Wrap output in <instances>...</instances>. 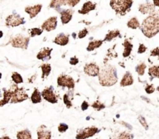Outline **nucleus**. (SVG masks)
<instances>
[{
    "label": "nucleus",
    "instance_id": "obj_1",
    "mask_svg": "<svg viewBox=\"0 0 159 139\" xmlns=\"http://www.w3.org/2000/svg\"><path fill=\"white\" fill-rule=\"evenodd\" d=\"M141 31L145 36L148 38L155 36L159 32V15L152 14L143 21L141 25Z\"/></svg>",
    "mask_w": 159,
    "mask_h": 139
},
{
    "label": "nucleus",
    "instance_id": "obj_2",
    "mask_svg": "<svg viewBox=\"0 0 159 139\" xmlns=\"http://www.w3.org/2000/svg\"><path fill=\"white\" fill-rule=\"evenodd\" d=\"M99 75V83L102 86H113L117 82V75H116V69L110 65L102 68Z\"/></svg>",
    "mask_w": 159,
    "mask_h": 139
},
{
    "label": "nucleus",
    "instance_id": "obj_3",
    "mask_svg": "<svg viewBox=\"0 0 159 139\" xmlns=\"http://www.w3.org/2000/svg\"><path fill=\"white\" fill-rule=\"evenodd\" d=\"M133 0H110V6L116 14L121 15H126L130 10Z\"/></svg>",
    "mask_w": 159,
    "mask_h": 139
},
{
    "label": "nucleus",
    "instance_id": "obj_4",
    "mask_svg": "<svg viewBox=\"0 0 159 139\" xmlns=\"http://www.w3.org/2000/svg\"><path fill=\"white\" fill-rule=\"evenodd\" d=\"M12 91H13V92H12V97L10 100V102L12 103L22 102L28 98V94H26V91L23 90V88L16 87L15 89L12 90Z\"/></svg>",
    "mask_w": 159,
    "mask_h": 139
},
{
    "label": "nucleus",
    "instance_id": "obj_5",
    "mask_svg": "<svg viewBox=\"0 0 159 139\" xmlns=\"http://www.w3.org/2000/svg\"><path fill=\"white\" fill-rule=\"evenodd\" d=\"M30 39L28 37H25L24 36L17 35L11 40V44L12 46L16 48H22V49H26L28 46Z\"/></svg>",
    "mask_w": 159,
    "mask_h": 139
},
{
    "label": "nucleus",
    "instance_id": "obj_6",
    "mask_svg": "<svg viewBox=\"0 0 159 139\" xmlns=\"http://www.w3.org/2000/svg\"><path fill=\"white\" fill-rule=\"evenodd\" d=\"M25 21L23 18L20 17L18 14H12L6 18V24L9 27H16L20 25L24 24Z\"/></svg>",
    "mask_w": 159,
    "mask_h": 139
},
{
    "label": "nucleus",
    "instance_id": "obj_7",
    "mask_svg": "<svg viewBox=\"0 0 159 139\" xmlns=\"http://www.w3.org/2000/svg\"><path fill=\"white\" fill-rule=\"evenodd\" d=\"M99 131V128H97L96 127H89V128H85V129L82 130L80 132L78 133L77 135H76V139L88 138V137L95 135Z\"/></svg>",
    "mask_w": 159,
    "mask_h": 139
},
{
    "label": "nucleus",
    "instance_id": "obj_8",
    "mask_svg": "<svg viewBox=\"0 0 159 139\" xmlns=\"http://www.w3.org/2000/svg\"><path fill=\"white\" fill-rule=\"evenodd\" d=\"M57 84L62 87H68V89H72L75 87V81L71 77L66 75H61L57 78Z\"/></svg>",
    "mask_w": 159,
    "mask_h": 139
},
{
    "label": "nucleus",
    "instance_id": "obj_9",
    "mask_svg": "<svg viewBox=\"0 0 159 139\" xmlns=\"http://www.w3.org/2000/svg\"><path fill=\"white\" fill-rule=\"evenodd\" d=\"M42 97H43L44 100H46L47 101L50 102V103H55L57 102V99L56 97L55 94H54L53 92V89L52 87H48L46 88V89L43 90L42 91Z\"/></svg>",
    "mask_w": 159,
    "mask_h": 139
},
{
    "label": "nucleus",
    "instance_id": "obj_10",
    "mask_svg": "<svg viewBox=\"0 0 159 139\" xmlns=\"http://www.w3.org/2000/svg\"><path fill=\"white\" fill-rule=\"evenodd\" d=\"M84 72L90 77H96L99 74V67L96 63H89L84 67Z\"/></svg>",
    "mask_w": 159,
    "mask_h": 139
},
{
    "label": "nucleus",
    "instance_id": "obj_11",
    "mask_svg": "<svg viewBox=\"0 0 159 139\" xmlns=\"http://www.w3.org/2000/svg\"><path fill=\"white\" fill-rule=\"evenodd\" d=\"M57 17H51V18L47 19L46 21L42 24V29L48 31V32L54 30V29H55L56 27H57Z\"/></svg>",
    "mask_w": 159,
    "mask_h": 139
},
{
    "label": "nucleus",
    "instance_id": "obj_12",
    "mask_svg": "<svg viewBox=\"0 0 159 139\" xmlns=\"http://www.w3.org/2000/svg\"><path fill=\"white\" fill-rule=\"evenodd\" d=\"M155 5L152 4L150 2L144 3V4H141V6H139V11L143 14H152L155 13L156 11H155Z\"/></svg>",
    "mask_w": 159,
    "mask_h": 139
},
{
    "label": "nucleus",
    "instance_id": "obj_13",
    "mask_svg": "<svg viewBox=\"0 0 159 139\" xmlns=\"http://www.w3.org/2000/svg\"><path fill=\"white\" fill-rule=\"evenodd\" d=\"M37 139H51V132L46 130V127L41 125L37 130Z\"/></svg>",
    "mask_w": 159,
    "mask_h": 139
},
{
    "label": "nucleus",
    "instance_id": "obj_14",
    "mask_svg": "<svg viewBox=\"0 0 159 139\" xmlns=\"http://www.w3.org/2000/svg\"><path fill=\"white\" fill-rule=\"evenodd\" d=\"M42 6L41 5H36L34 6H28L25 8V12L30 15V17L31 19L34 18L39 12L41 10Z\"/></svg>",
    "mask_w": 159,
    "mask_h": 139
},
{
    "label": "nucleus",
    "instance_id": "obj_15",
    "mask_svg": "<svg viewBox=\"0 0 159 139\" xmlns=\"http://www.w3.org/2000/svg\"><path fill=\"white\" fill-rule=\"evenodd\" d=\"M69 42V36L68 35H65L64 33H60L57 36L55 37L54 40V43L60 46H65Z\"/></svg>",
    "mask_w": 159,
    "mask_h": 139
},
{
    "label": "nucleus",
    "instance_id": "obj_16",
    "mask_svg": "<svg viewBox=\"0 0 159 139\" xmlns=\"http://www.w3.org/2000/svg\"><path fill=\"white\" fill-rule=\"evenodd\" d=\"M73 11L71 9H67V10H64L61 12V23L63 24H66V23H69L71 21V18H72Z\"/></svg>",
    "mask_w": 159,
    "mask_h": 139
},
{
    "label": "nucleus",
    "instance_id": "obj_17",
    "mask_svg": "<svg viewBox=\"0 0 159 139\" xmlns=\"http://www.w3.org/2000/svg\"><path fill=\"white\" fill-rule=\"evenodd\" d=\"M134 83V79L132 77L131 74L130 72H127L124 74V77H123L122 80L120 82V86H130L133 84Z\"/></svg>",
    "mask_w": 159,
    "mask_h": 139
},
{
    "label": "nucleus",
    "instance_id": "obj_18",
    "mask_svg": "<svg viewBox=\"0 0 159 139\" xmlns=\"http://www.w3.org/2000/svg\"><path fill=\"white\" fill-rule=\"evenodd\" d=\"M95 9H96V4H93L92 2L89 1L83 5L82 9H80L79 12L82 15H85V14H88L90 11L94 10Z\"/></svg>",
    "mask_w": 159,
    "mask_h": 139
},
{
    "label": "nucleus",
    "instance_id": "obj_19",
    "mask_svg": "<svg viewBox=\"0 0 159 139\" xmlns=\"http://www.w3.org/2000/svg\"><path fill=\"white\" fill-rule=\"evenodd\" d=\"M51 51H52V49H50V48H43L37 55V59H39V60H45L46 58H49V57L51 58Z\"/></svg>",
    "mask_w": 159,
    "mask_h": 139
},
{
    "label": "nucleus",
    "instance_id": "obj_20",
    "mask_svg": "<svg viewBox=\"0 0 159 139\" xmlns=\"http://www.w3.org/2000/svg\"><path fill=\"white\" fill-rule=\"evenodd\" d=\"M3 97L1 100V107H2L3 105L6 104L8 102H9V100H11L12 97V91H6V90L3 89Z\"/></svg>",
    "mask_w": 159,
    "mask_h": 139
},
{
    "label": "nucleus",
    "instance_id": "obj_21",
    "mask_svg": "<svg viewBox=\"0 0 159 139\" xmlns=\"http://www.w3.org/2000/svg\"><path fill=\"white\" fill-rule=\"evenodd\" d=\"M123 46H124V53H123V56H124V57H129L130 54V53H131L132 48H133V45L131 44V43H130V42H129V40H126L124 42V43H123Z\"/></svg>",
    "mask_w": 159,
    "mask_h": 139
},
{
    "label": "nucleus",
    "instance_id": "obj_22",
    "mask_svg": "<svg viewBox=\"0 0 159 139\" xmlns=\"http://www.w3.org/2000/svg\"><path fill=\"white\" fill-rule=\"evenodd\" d=\"M16 137L17 139H32L30 132L27 129L19 131L16 134Z\"/></svg>",
    "mask_w": 159,
    "mask_h": 139
},
{
    "label": "nucleus",
    "instance_id": "obj_23",
    "mask_svg": "<svg viewBox=\"0 0 159 139\" xmlns=\"http://www.w3.org/2000/svg\"><path fill=\"white\" fill-rule=\"evenodd\" d=\"M40 68L42 70V78L44 79L48 77L50 74L51 71V66L50 64H47V63H44V64L41 65L40 66Z\"/></svg>",
    "mask_w": 159,
    "mask_h": 139
},
{
    "label": "nucleus",
    "instance_id": "obj_24",
    "mask_svg": "<svg viewBox=\"0 0 159 139\" xmlns=\"http://www.w3.org/2000/svg\"><path fill=\"white\" fill-rule=\"evenodd\" d=\"M102 40H95V41L90 42L89 44L88 47H87V50L88 51H93L96 48H99V46H102Z\"/></svg>",
    "mask_w": 159,
    "mask_h": 139
},
{
    "label": "nucleus",
    "instance_id": "obj_25",
    "mask_svg": "<svg viewBox=\"0 0 159 139\" xmlns=\"http://www.w3.org/2000/svg\"><path fill=\"white\" fill-rule=\"evenodd\" d=\"M148 74L152 79L155 78V77L159 78V66H154L149 68Z\"/></svg>",
    "mask_w": 159,
    "mask_h": 139
},
{
    "label": "nucleus",
    "instance_id": "obj_26",
    "mask_svg": "<svg viewBox=\"0 0 159 139\" xmlns=\"http://www.w3.org/2000/svg\"><path fill=\"white\" fill-rule=\"evenodd\" d=\"M31 100H32L34 103H37L41 102V95H40V93L39 92L37 89L34 90V93H33L32 96H31Z\"/></svg>",
    "mask_w": 159,
    "mask_h": 139
},
{
    "label": "nucleus",
    "instance_id": "obj_27",
    "mask_svg": "<svg viewBox=\"0 0 159 139\" xmlns=\"http://www.w3.org/2000/svg\"><path fill=\"white\" fill-rule=\"evenodd\" d=\"M67 4V0H52L50 4V7L54 9H59L61 6Z\"/></svg>",
    "mask_w": 159,
    "mask_h": 139
},
{
    "label": "nucleus",
    "instance_id": "obj_28",
    "mask_svg": "<svg viewBox=\"0 0 159 139\" xmlns=\"http://www.w3.org/2000/svg\"><path fill=\"white\" fill-rule=\"evenodd\" d=\"M118 36H120V31L119 30L110 31V32H109L108 34L106 36L105 39H104V41H110V40H113L114 38L117 37Z\"/></svg>",
    "mask_w": 159,
    "mask_h": 139
},
{
    "label": "nucleus",
    "instance_id": "obj_29",
    "mask_svg": "<svg viewBox=\"0 0 159 139\" xmlns=\"http://www.w3.org/2000/svg\"><path fill=\"white\" fill-rule=\"evenodd\" d=\"M127 26H128L129 28H131V29H137V28H139V21H138V19L137 18H132L131 19L129 20V22L127 23Z\"/></svg>",
    "mask_w": 159,
    "mask_h": 139
},
{
    "label": "nucleus",
    "instance_id": "obj_30",
    "mask_svg": "<svg viewBox=\"0 0 159 139\" xmlns=\"http://www.w3.org/2000/svg\"><path fill=\"white\" fill-rule=\"evenodd\" d=\"M146 64L144 63H140L139 65L136 66V71L140 76H143L144 74V71H145Z\"/></svg>",
    "mask_w": 159,
    "mask_h": 139
},
{
    "label": "nucleus",
    "instance_id": "obj_31",
    "mask_svg": "<svg viewBox=\"0 0 159 139\" xmlns=\"http://www.w3.org/2000/svg\"><path fill=\"white\" fill-rule=\"evenodd\" d=\"M133 137H134L133 134H130V133L128 132H125V131H124V132L120 133V134L116 137V139H133Z\"/></svg>",
    "mask_w": 159,
    "mask_h": 139
},
{
    "label": "nucleus",
    "instance_id": "obj_32",
    "mask_svg": "<svg viewBox=\"0 0 159 139\" xmlns=\"http://www.w3.org/2000/svg\"><path fill=\"white\" fill-rule=\"evenodd\" d=\"M12 79L16 83H23V78H22L21 75L19 74L18 73L14 72L12 74Z\"/></svg>",
    "mask_w": 159,
    "mask_h": 139
},
{
    "label": "nucleus",
    "instance_id": "obj_33",
    "mask_svg": "<svg viewBox=\"0 0 159 139\" xmlns=\"http://www.w3.org/2000/svg\"><path fill=\"white\" fill-rule=\"evenodd\" d=\"M42 32H43V30L40 29H39V28H34V29H30V30L29 31L30 36L31 37L35 36H37V35H40Z\"/></svg>",
    "mask_w": 159,
    "mask_h": 139
},
{
    "label": "nucleus",
    "instance_id": "obj_34",
    "mask_svg": "<svg viewBox=\"0 0 159 139\" xmlns=\"http://www.w3.org/2000/svg\"><path fill=\"white\" fill-rule=\"evenodd\" d=\"M92 107H94L95 109L97 110V111H100V110L103 109V108L105 107V105L102 104V103H101L99 101H96L94 103H93Z\"/></svg>",
    "mask_w": 159,
    "mask_h": 139
},
{
    "label": "nucleus",
    "instance_id": "obj_35",
    "mask_svg": "<svg viewBox=\"0 0 159 139\" xmlns=\"http://www.w3.org/2000/svg\"><path fill=\"white\" fill-rule=\"evenodd\" d=\"M138 119H139V121H140V123L141 124V125H142V126L144 127L146 130L148 129V123H147V121H146V119L144 118V117H142V116H139Z\"/></svg>",
    "mask_w": 159,
    "mask_h": 139
},
{
    "label": "nucleus",
    "instance_id": "obj_36",
    "mask_svg": "<svg viewBox=\"0 0 159 139\" xmlns=\"http://www.w3.org/2000/svg\"><path fill=\"white\" fill-rule=\"evenodd\" d=\"M68 129V126L66 124H64V123H61L58 126V131H60L61 133H63L65 132Z\"/></svg>",
    "mask_w": 159,
    "mask_h": 139
},
{
    "label": "nucleus",
    "instance_id": "obj_37",
    "mask_svg": "<svg viewBox=\"0 0 159 139\" xmlns=\"http://www.w3.org/2000/svg\"><path fill=\"white\" fill-rule=\"evenodd\" d=\"M64 102H65V103L66 104L67 107H68V108L71 107V100H70V99L68 98V94H65V96H64Z\"/></svg>",
    "mask_w": 159,
    "mask_h": 139
},
{
    "label": "nucleus",
    "instance_id": "obj_38",
    "mask_svg": "<svg viewBox=\"0 0 159 139\" xmlns=\"http://www.w3.org/2000/svg\"><path fill=\"white\" fill-rule=\"evenodd\" d=\"M155 91V88H154V86L153 85H148L147 86H146V88H145V91H146V93H147V94H152V93L154 92V91Z\"/></svg>",
    "mask_w": 159,
    "mask_h": 139
},
{
    "label": "nucleus",
    "instance_id": "obj_39",
    "mask_svg": "<svg viewBox=\"0 0 159 139\" xmlns=\"http://www.w3.org/2000/svg\"><path fill=\"white\" fill-rule=\"evenodd\" d=\"M79 2H80V0H67V4L69 5L71 7H74Z\"/></svg>",
    "mask_w": 159,
    "mask_h": 139
},
{
    "label": "nucleus",
    "instance_id": "obj_40",
    "mask_svg": "<svg viewBox=\"0 0 159 139\" xmlns=\"http://www.w3.org/2000/svg\"><path fill=\"white\" fill-rule=\"evenodd\" d=\"M88 34V30L87 29H83L82 31H80L79 33V39H82L85 36Z\"/></svg>",
    "mask_w": 159,
    "mask_h": 139
},
{
    "label": "nucleus",
    "instance_id": "obj_41",
    "mask_svg": "<svg viewBox=\"0 0 159 139\" xmlns=\"http://www.w3.org/2000/svg\"><path fill=\"white\" fill-rule=\"evenodd\" d=\"M151 56L152 57H159V48L157 47L152 49V52H151Z\"/></svg>",
    "mask_w": 159,
    "mask_h": 139
},
{
    "label": "nucleus",
    "instance_id": "obj_42",
    "mask_svg": "<svg viewBox=\"0 0 159 139\" xmlns=\"http://www.w3.org/2000/svg\"><path fill=\"white\" fill-rule=\"evenodd\" d=\"M146 49H147V48L144 44H140L139 49H138V53H143L145 52Z\"/></svg>",
    "mask_w": 159,
    "mask_h": 139
},
{
    "label": "nucleus",
    "instance_id": "obj_43",
    "mask_svg": "<svg viewBox=\"0 0 159 139\" xmlns=\"http://www.w3.org/2000/svg\"><path fill=\"white\" fill-rule=\"evenodd\" d=\"M78 63H79V59L77 57H71V60H70V63L71 65H76Z\"/></svg>",
    "mask_w": 159,
    "mask_h": 139
},
{
    "label": "nucleus",
    "instance_id": "obj_44",
    "mask_svg": "<svg viewBox=\"0 0 159 139\" xmlns=\"http://www.w3.org/2000/svg\"><path fill=\"white\" fill-rule=\"evenodd\" d=\"M88 107H89L88 103H87L86 101H84L82 104V111H85V110H86Z\"/></svg>",
    "mask_w": 159,
    "mask_h": 139
},
{
    "label": "nucleus",
    "instance_id": "obj_45",
    "mask_svg": "<svg viewBox=\"0 0 159 139\" xmlns=\"http://www.w3.org/2000/svg\"><path fill=\"white\" fill-rule=\"evenodd\" d=\"M154 2V5H155V6H158L159 7V0H153Z\"/></svg>",
    "mask_w": 159,
    "mask_h": 139
},
{
    "label": "nucleus",
    "instance_id": "obj_46",
    "mask_svg": "<svg viewBox=\"0 0 159 139\" xmlns=\"http://www.w3.org/2000/svg\"><path fill=\"white\" fill-rule=\"evenodd\" d=\"M1 139H10L8 136H3V137H1Z\"/></svg>",
    "mask_w": 159,
    "mask_h": 139
},
{
    "label": "nucleus",
    "instance_id": "obj_47",
    "mask_svg": "<svg viewBox=\"0 0 159 139\" xmlns=\"http://www.w3.org/2000/svg\"><path fill=\"white\" fill-rule=\"evenodd\" d=\"M157 91H159V86H158V87H157Z\"/></svg>",
    "mask_w": 159,
    "mask_h": 139
}]
</instances>
